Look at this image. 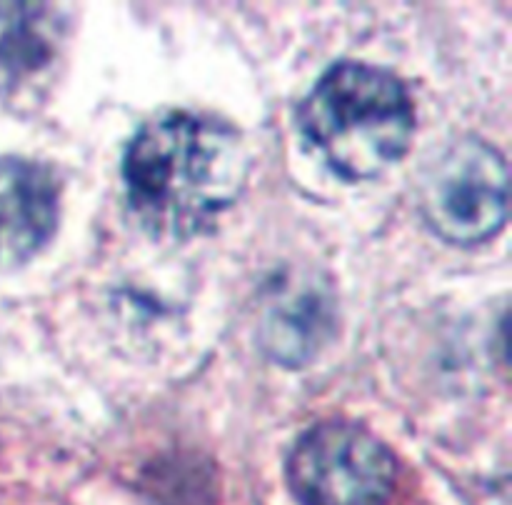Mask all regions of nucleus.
<instances>
[{
    "mask_svg": "<svg viewBox=\"0 0 512 505\" xmlns=\"http://www.w3.org/2000/svg\"><path fill=\"white\" fill-rule=\"evenodd\" d=\"M295 123L338 178L360 183L405 158L415 133V103L393 70L340 60L305 95Z\"/></svg>",
    "mask_w": 512,
    "mask_h": 505,
    "instance_id": "2",
    "label": "nucleus"
},
{
    "mask_svg": "<svg viewBox=\"0 0 512 505\" xmlns=\"http://www.w3.org/2000/svg\"><path fill=\"white\" fill-rule=\"evenodd\" d=\"M335 330V303L323 290H303L273 305L260 328L265 355L285 368H303Z\"/></svg>",
    "mask_w": 512,
    "mask_h": 505,
    "instance_id": "6",
    "label": "nucleus"
},
{
    "mask_svg": "<svg viewBox=\"0 0 512 505\" xmlns=\"http://www.w3.org/2000/svg\"><path fill=\"white\" fill-rule=\"evenodd\" d=\"M250 153L225 118L163 110L145 120L123 155L128 205L155 238L210 230L248 185Z\"/></svg>",
    "mask_w": 512,
    "mask_h": 505,
    "instance_id": "1",
    "label": "nucleus"
},
{
    "mask_svg": "<svg viewBox=\"0 0 512 505\" xmlns=\"http://www.w3.org/2000/svg\"><path fill=\"white\" fill-rule=\"evenodd\" d=\"M298 505H388L398 483L395 455L353 420H323L305 430L285 460Z\"/></svg>",
    "mask_w": 512,
    "mask_h": 505,
    "instance_id": "3",
    "label": "nucleus"
},
{
    "mask_svg": "<svg viewBox=\"0 0 512 505\" xmlns=\"http://www.w3.org/2000/svg\"><path fill=\"white\" fill-rule=\"evenodd\" d=\"M420 213L450 245H478L508 220V163L478 135L450 143L420 178Z\"/></svg>",
    "mask_w": 512,
    "mask_h": 505,
    "instance_id": "4",
    "label": "nucleus"
},
{
    "mask_svg": "<svg viewBox=\"0 0 512 505\" xmlns=\"http://www.w3.org/2000/svg\"><path fill=\"white\" fill-rule=\"evenodd\" d=\"M63 18L43 3H0V70L28 75L53 60Z\"/></svg>",
    "mask_w": 512,
    "mask_h": 505,
    "instance_id": "7",
    "label": "nucleus"
},
{
    "mask_svg": "<svg viewBox=\"0 0 512 505\" xmlns=\"http://www.w3.org/2000/svg\"><path fill=\"white\" fill-rule=\"evenodd\" d=\"M60 180L40 160L0 158V268L23 265L53 238Z\"/></svg>",
    "mask_w": 512,
    "mask_h": 505,
    "instance_id": "5",
    "label": "nucleus"
}]
</instances>
